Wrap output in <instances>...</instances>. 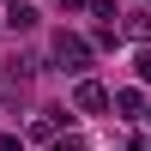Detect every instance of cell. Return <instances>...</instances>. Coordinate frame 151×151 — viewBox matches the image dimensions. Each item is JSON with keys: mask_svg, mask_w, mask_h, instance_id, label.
<instances>
[{"mask_svg": "<svg viewBox=\"0 0 151 151\" xmlns=\"http://www.w3.org/2000/svg\"><path fill=\"white\" fill-rule=\"evenodd\" d=\"M91 55H97V48L85 42L79 30H55V60H60V73H73V79L91 73Z\"/></svg>", "mask_w": 151, "mask_h": 151, "instance_id": "6da1fadb", "label": "cell"}, {"mask_svg": "<svg viewBox=\"0 0 151 151\" xmlns=\"http://www.w3.org/2000/svg\"><path fill=\"white\" fill-rule=\"evenodd\" d=\"M103 109H109V91L91 73H79V85H73V115H103Z\"/></svg>", "mask_w": 151, "mask_h": 151, "instance_id": "7a4b0ae2", "label": "cell"}, {"mask_svg": "<svg viewBox=\"0 0 151 151\" xmlns=\"http://www.w3.org/2000/svg\"><path fill=\"white\" fill-rule=\"evenodd\" d=\"M109 109H121L127 121H139V109H145V91H139V85H127V91H115V97H109Z\"/></svg>", "mask_w": 151, "mask_h": 151, "instance_id": "3957f363", "label": "cell"}, {"mask_svg": "<svg viewBox=\"0 0 151 151\" xmlns=\"http://www.w3.org/2000/svg\"><path fill=\"white\" fill-rule=\"evenodd\" d=\"M6 24L12 30H36V6L30 0H6Z\"/></svg>", "mask_w": 151, "mask_h": 151, "instance_id": "277c9868", "label": "cell"}, {"mask_svg": "<svg viewBox=\"0 0 151 151\" xmlns=\"http://www.w3.org/2000/svg\"><path fill=\"white\" fill-rule=\"evenodd\" d=\"M121 36L145 42V36H151V12H145V6H139V12H121Z\"/></svg>", "mask_w": 151, "mask_h": 151, "instance_id": "5b68a950", "label": "cell"}, {"mask_svg": "<svg viewBox=\"0 0 151 151\" xmlns=\"http://www.w3.org/2000/svg\"><path fill=\"white\" fill-rule=\"evenodd\" d=\"M91 18H97V24H115L121 12H115V0H91Z\"/></svg>", "mask_w": 151, "mask_h": 151, "instance_id": "8992f818", "label": "cell"}, {"mask_svg": "<svg viewBox=\"0 0 151 151\" xmlns=\"http://www.w3.org/2000/svg\"><path fill=\"white\" fill-rule=\"evenodd\" d=\"M133 73H139V85H151V48H139V55H133Z\"/></svg>", "mask_w": 151, "mask_h": 151, "instance_id": "52a82bcc", "label": "cell"}, {"mask_svg": "<svg viewBox=\"0 0 151 151\" xmlns=\"http://www.w3.org/2000/svg\"><path fill=\"white\" fill-rule=\"evenodd\" d=\"M0 151H24V133H0Z\"/></svg>", "mask_w": 151, "mask_h": 151, "instance_id": "ba28073f", "label": "cell"}, {"mask_svg": "<svg viewBox=\"0 0 151 151\" xmlns=\"http://www.w3.org/2000/svg\"><path fill=\"white\" fill-rule=\"evenodd\" d=\"M127 151H151V139H145V133H133V139H127Z\"/></svg>", "mask_w": 151, "mask_h": 151, "instance_id": "9c48e42d", "label": "cell"}, {"mask_svg": "<svg viewBox=\"0 0 151 151\" xmlns=\"http://www.w3.org/2000/svg\"><path fill=\"white\" fill-rule=\"evenodd\" d=\"M55 151H85L79 139H60V133H55Z\"/></svg>", "mask_w": 151, "mask_h": 151, "instance_id": "30bf717a", "label": "cell"}, {"mask_svg": "<svg viewBox=\"0 0 151 151\" xmlns=\"http://www.w3.org/2000/svg\"><path fill=\"white\" fill-rule=\"evenodd\" d=\"M139 115H145V121H151V103H145V109H139Z\"/></svg>", "mask_w": 151, "mask_h": 151, "instance_id": "8fae6325", "label": "cell"}]
</instances>
